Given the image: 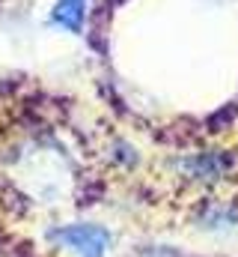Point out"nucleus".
Returning <instances> with one entry per match:
<instances>
[{"label": "nucleus", "mask_w": 238, "mask_h": 257, "mask_svg": "<svg viewBox=\"0 0 238 257\" xmlns=\"http://www.w3.org/2000/svg\"><path fill=\"white\" fill-rule=\"evenodd\" d=\"M84 3H86V0H60L57 9H54V21L62 24V27H68V30H80Z\"/></svg>", "instance_id": "obj_2"}, {"label": "nucleus", "mask_w": 238, "mask_h": 257, "mask_svg": "<svg viewBox=\"0 0 238 257\" xmlns=\"http://www.w3.org/2000/svg\"><path fill=\"white\" fill-rule=\"evenodd\" d=\"M51 239L78 257H104L110 248V233L98 224H68L51 230Z\"/></svg>", "instance_id": "obj_1"}]
</instances>
